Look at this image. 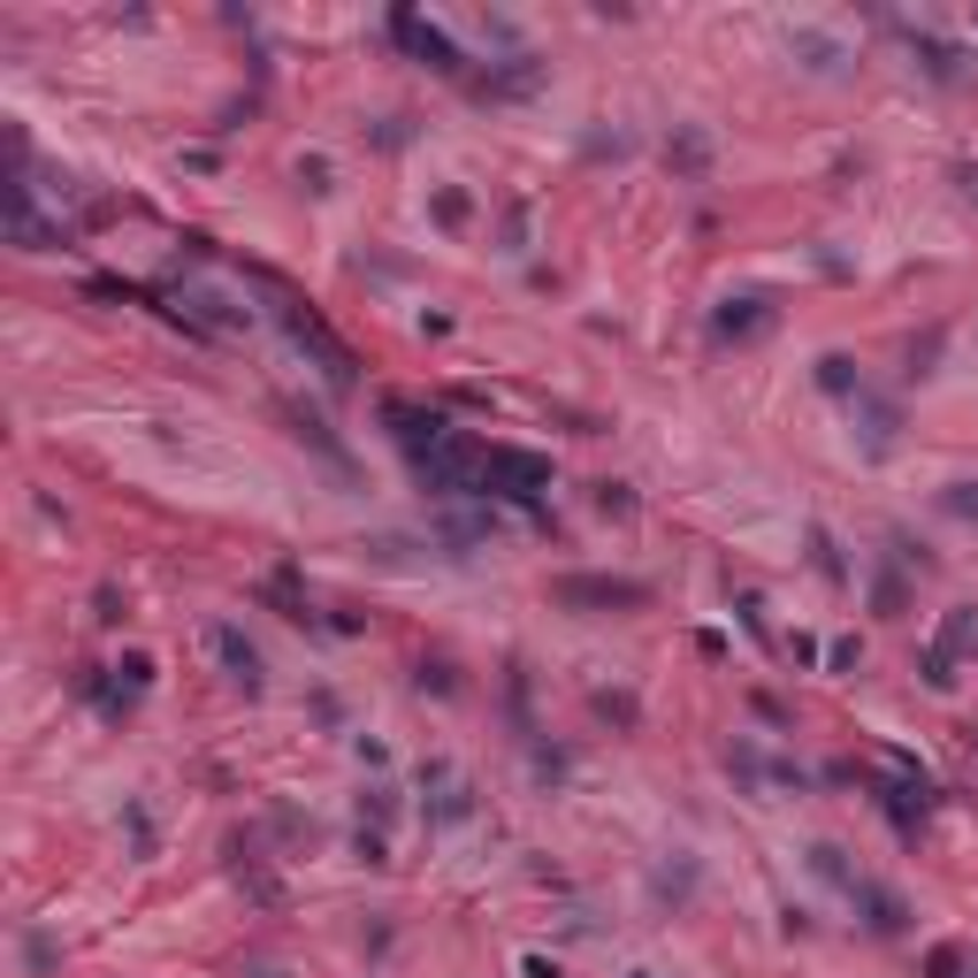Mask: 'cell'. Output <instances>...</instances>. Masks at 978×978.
I'll return each instance as SVG.
<instances>
[{
  "mask_svg": "<svg viewBox=\"0 0 978 978\" xmlns=\"http://www.w3.org/2000/svg\"><path fill=\"white\" fill-rule=\"evenodd\" d=\"M535 490H551V466L535 452H513V444H482V497H513L535 513ZM543 521V513H535Z\"/></svg>",
  "mask_w": 978,
  "mask_h": 978,
  "instance_id": "cell-1",
  "label": "cell"
},
{
  "mask_svg": "<svg viewBox=\"0 0 978 978\" xmlns=\"http://www.w3.org/2000/svg\"><path fill=\"white\" fill-rule=\"evenodd\" d=\"M551 604H566V612H635V604H651V588L619 582V574H558Z\"/></svg>",
  "mask_w": 978,
  "mask_h": 978,
  "instance_id": "cell-2",
  "label": "cell"
},
{
  "mask_svg": "<svg viewBox=\"0 0 978 978\" xmlns=\"http://www.w3.org/2000/svg\"><path fill=\"white\" fill-rule=\"evenodd\" d=\"M0 206H8V238L23 245V253H47V245H69V230L62 222H47L39 206H31V184H23V169L0 184Z\"/></svg>",
  "mask_w": 978,
  "mask_h": 978,
  "instance_id": "cell-3",
  "label": "cell"
},
{
  "mask_svg": "<svg viewBox=\"0 0 978 978\" xmlns=\"http://www.w3.org/2000/svg\"><path fill=\"white\" fill-rule=\"evenodd\" d=\"M283 329H291V336H299V344H306V352L322 360L329 391H352V352H344V344H336V336H329V329L314 322L306 306H291V299H283Z\"/></svg>",
  "mask_w": 978,
  "mask_h": 978,
  "instance_id": "cell-4",
  "label": "cell"
},
{
  "mask_svg": "<svg viewBox=\"0 0 978 978\" xmlns=\"http://www.w3.org/2000/svg\"><path fill=\"white\" fill-rule=\"evenodd\" d=\"M848 903L864 917V932H879V940H903V932H910V903H903L895 887H879V879H856Z\"/></svg>",
  "mask_w": 978,
  "mask_h": 978,
  "instance_id": "cell-5",
  "label": "cell"
},
{
  "mask_svg": "<svg viewBox=\"0 0 978 978\" xmlns=\"http://www.w3.org/2000/svg\"><path fill=\"white\" fill-rule=\"evenodd\" d=\"M391 31H397V39H405V47H413V54H421L428 69H444V77H458V62H466V54L452 47V31H444V23H421L413 8H397Z\"/></svg>",
  "mask_w": 978,
  "mask_h": 978,
  "instance_id": "cell-6",
  "label": "cell"
},
{
  "mask_svg": "<svg viewBox=\"0 0 978 978\" xmlns=\"http://www.w3.org/2000/svg\"><path fill=\"white\" fill-rule=\"evenodd\" d=\"M848 405H856V436H864V452L871 458H887L895 452V428H903V413H895V405H887V397H848Z\"/></svg>",
  "mask_w": 978,
  "mask_h": 978,
  "instance_id": "cell-7",
  "label": "cell"
},
{
  "mask_svg": "<svg viewBox=\"0 0 978 978\" xmlns=\"http://www.w3.org/2000/svg\"><path fill=\"white\" fill-rule=\"evenodd\" d=\"M421 787H436V803H428V818H436V826H458V818H474V787L458 780L452 765H428V773H421Z\"/></svg>",
  "mask_w": 978,
  "mask_h": 978,
  "instance_id": "cell-8",
  "label": "cell"
},
{
  "mask_svg": "<svg viewBox=\"0 0 978 978\" xmlns=\"http://www.w3.org/2000/svg\"><path fill=\"white\" fill-rule=\"evenodd\" d=\"M214 651H222V665H230V680H238L245 696L261 688V651H253V643H245L238 627H214Z\"/></svg>",
  "mask_w": 978,
  "mask_h": 978,
  "instance_id": "cell-9",
  "label": "cell"
},
{
  "mask_svg": "<svg viewBox=\"0 0 978 978\" xmlns=\"http://www.w3.org/2000/svg\"><path fill=\"white\" fill-rule=\"evenodd\" d=\"M765 322H773V306H765V299H726V306L712 314V336H757Z\"/></svg>",
  "mask_w": 978,
  "mask_h": 978,
  "instance_id": "cell-10",
  "label": "cell"
},
{
  "mask_svg": "<svg viewBox=\"0 0 978 978\" xmlns=\"http://www.w3.org/2000/svg\"><path fill=\"white\" fill-rule=\"evenodd\" d=\"M665 161H673L680 177L704 184V177H712V138H704V131H673V138H665Z\"/></svg>",
  "mask_w": 978,
  "mask_h": 978,
  "instance_id": "cell-11",
  "label": "cell"
},
{
  "mask_svg": "<svg viewBox=\"0 0 978 978\" xmlns=\"http://www.w3.org/2000/svg\"><path fill=\"white\" fill-rule=\"evenodd\" d=\"M910 47H917V62H925V77H940V84H956V77H964V54H956L948 39H932V31H910Z\"/></svg>",
  "mask_w": 978,
  "mask_h": 978,
  "instance_id": "cell-12",
  "label": "cell"
},
{
  "mask_svg": "<svg viewBox=\"0 0 978 978\" xmlns=\"http://www.w3.org/2000/svg\"><path fill=\"white\" fill-rule=\"evenodd\" d=\"M818 391H834V397H864V375H856V360H848V352H826V360H818Z\"/></svg>",
  "mask_w": 978,
  "mask_h": 978,
  "instance_id": "cell-13",
  "label": "cell"
},
{
  "mask_svg": "<svg viewBox=\"0 0 978 978\" xmlns=\"http://www.w3.org/2000/svg\"><path fill=\"white\" fill-rule=\"evenodd\" d=\"M871 604H879V612H887V619H903V612H910V582H903V574H895V558H887V566H879V574H871Z\"/></svg>",
  "mask_w": 978,
  "mask_h": 978,
  "instance_id": "cell-14",
  "label": "cell"
},
{
  "mask_svg": "<svg viewBox=\"0 0 978 978\" xmlns=\"http://www.w3.org/2000/svg\"><path fill=\"white\" fill-rule=\"evenodd\" d=\"M787 47H795V54H810V69H818V77H834V69H841V47H834V39H818V31H795Z\"/></svg>",
  "mask_w": 978,
  "mask_h": 978,
  "instance_id": "cell-15",
  "label": "cell"
},
{
  "mask_svg": "<svg viewBox=\"0 0 978 978\" xmlns=\"http://www.w3.org/2000/svg\"><path fill=\"white\" fill-rule=\"evenodd\" d=\"M588 704H596V718H612V726H635V718H643V704H635L627 688H596Z\"/></svg>",
  "mask_w": 978,
  "mask_h": 978,
  "instance_id": "cell-16",
  "label": "cell"
},
{
  "mask_svg": "<svg viewBox=\"0 0 978 978\" xmlns=\"http://www.w3.org/2000/svg\"><path fill=\"white\" fill-rule=\"evenodd\" d=\"M810 864H818V879H834L841 895H848V887H856V879H864V871H848V856H841V848H834V841H818V848H810Z\"/></svg>",
  "mask_w": 978,
  "mask_h": 978,
  "instance_id": "cell-17",
  "label": "cell"
},
{
  "mask_svg": "<svg viewBox=\"0 0 978 978\" xmlns=\"http://www.w3.org/2000/svg\"><path fill=\"white\" fill-rule=\"evenodd\" d=\"M54 964H62V948H54V932H23V971H31V978H47V971H54Z\"/></svg>",
  "mask_w": 978,
  "mask_h": 978,
  "instance_id": "cell-18",
  "label": "cell"
},
{
  "mask_svg": "<svg viewBox=\"0 0 978 978\" xmlns=\"http://www.w3.org/2000/svg\"><path fill=\"white\" fill-rule=\"evenodd\" d=\"M971 643H978V612H948V627H940V651L964 657Z\"/></svg>",
  "mask_w": 978,
  "mask_h": 978,
  "instance_id": "cell-19",
  "label": "cell"
},
{
  "mask_svg": "<svg viewBox=\"0 0 978 978\" xmlns=\"http://www.w3.org/2000/svg\"><path fill=\"white\" fill-rule=\"evenodd\" d=\"M810 558H818V574H826V582H848V566H841V551H834V535H826V527H810Z\"/></svg>",
  "mask_w": 978,
  "mask_h": 978,
  "instance_id": "cell-20",
  "label": "cell"
},
{
  "mask_svg": "<svg viewBox=\"0 0 978 978\" xmlns=\"http://www.w3.org/2000/svg\"><path fill=\"white\" fill-rule=\"evenodd\" d=\"M940 513H956V521H978V482H948V490H940Z\"/></svg>",
  "mask_w": 978,
  "mask_h": 978,
  "instance_id": "cell-21",
  "label": "cell"
},
{
  "mask_svg": "<svg viewBox=\"0 0 978 978\" xmlns=\"http://www.w3.org/2000/svg\"><path fill=\"white\" fill-rule=\"evenodd\" d=\"M367 818H375V826H391V818H397V795H391V787H367V795H360V826H367Z\"/></svg>",
  "mask_w": 978,
  "mask_h": 978,
  "instance_id": "cell-22",
  "label": "cell"
},
{
  "mask_svg": "<svg viewBox=\"0 0 978 978\" xmlns=\"http://www.w3.org/2000/svg\"><path fill=\"white\" fill-rule=\"evenodd\" d=\"M688 887H696V864H665V871H657V895H673V903H680Z\"/></svg>",
  "mask_w": 978,
  "mask_h": 978,
  "instance_id": "cell-23",
  "label": "cell"
},
{
  "mask_svg": "<svg viewBox=\"0 0 978 978\" xmlns=\"http://www.w3.org/2000/svg\"><path fill=\"white\" fill-rule=\"evenodd\" d=\"M925 680H932V688H956V657L940 651V643L925 651Z\"/></svg>",
  "mask_w": 978,
  "mask_h": 978,
  "instance_id": "cell-24",
  "label": "cell"
},
{
  "mask_svg": "<svg viewBox=\"0 0 978 978\" xmlns=\"http://www.w3.org/2000/svg\"><path fill=\"white\" fill-rule=\"evenodd\" d=\"M596 513H635V497L619 482H596Z\"/></svg>",
  "mask_w": 978,
  "mask_h": 978,
  "instance_id": "cell-25",
  "label": "cell"
},
{
  "mask_svg": "<svg viewBox=\"0 0 978 978\" xmlns=\"http://www.w3.org/2000/svg\"><path fill=\"white\" fill-rule=\"evenodd\" d=\"M436 222L458 230V222H466V192H436Z\"/></svg>",
  "mask_w": 978,
  "mask_h": 978,
  "instance_id": "cell-26",
  "label": "cell"
},
{
  "mask_svg": "<svg viewBox=\"0 0 978 978\" xmlns=\"http://www.w3.org/2000/svg\"><path fill=\"white\" fill-rule=\"evenodd\" d=\"M527 245V206H505V253H521Z\"/></svg>",
  "mask_w": 978,
  "mask_h": 978,
  "instance_id": "cell-27",
  "label": "cell"
},
{
  "mask_svg": "<svg viewBox=\"0 0 978 978\" xmlns=\"http://www.w3.org/2000/svg\"><path fill=\"white\" fill-rule=\"evenodd\" d=\"M421 688H436V696H452L458 680H452V665H421Z\"/></svg>",
  "mask_w": 978,
  "mask_h": 978,
  "instance_id": "cell-28",
  "label": "cell"
},
{
  "mask_svg": "<svg viewBox=\"0 0 978 978\" xmlns=\"http://www.w3.org/2000/svg\"><path fill=\"white\" fill-rule=\"evenodd\" d=\"M521 971H527V978H558V971H551V964H543V956H527Z\"/></svg>",
  "mask_w": 978,
  "mask_h": 978,
  "instance_id": "cell-29",
  "label": "cell"
},
{
  "mask_svg": "<svg viewBox=\"0 0 978 978\" xmlns=\"http://www.w3.org/2000/svg\"><path fill=\"white\" fill-rule=\"evenodd\" d=\"M971 978H978V956H971Z\"/></svg>",
  "mask_w": 978,
  "mask_h": 978,
  "instance_id": "cell-30",
  "label": "cell"
},
{
  "mask_svg": "<svg viewBox=\"0 0 978 978\" xmlns=\"http://www.w3.org/2000/svg\"><path fill=\"white\" fill-rule=\"evenodd\" d=\"M643 978H651V971H643Z\"/></svg>",
  "mask_w": 978,
  "mask_h": 978,
  "instance_id": "cell-31",
  "label": "cell"
}]
</instances>
